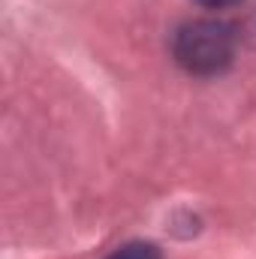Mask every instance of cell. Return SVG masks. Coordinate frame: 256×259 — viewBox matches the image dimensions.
<instances>
[{
  "mask_svg": "<svg viewBox=\"0 0 256 259\" xmlns=\"http://www.w3.org/2000/svg\"><path fill=\"white\" fill-rule=\"evenodd\" d=\"M172 55L190 75H220L235 58V33L217 18H196L175 30Z\"/></svg>",
  "mask_w": 256,
  "mask_h": 259,
  "instance_id": "cell-1",
  "label": "cell"
},
{
  "mask_svg": "<svg viewBox=\"0 0 256 259\" xmlns=\"http://www.w3.org/2000/svg\"><path fill=\"white\" fill-rule=\"evenodd\" d=\"M106 259H160V250L148 241H130L124 247H118L115 253H109Z\"/></svg>",
  "mask_w": 256,
  "mask_h": 259,
  "instance_id": "cell-2",
  "label": "cell"
},
{
  "mask_svg": "<svg viewBox=\"0 0 256 259\" xmlns=\"http://www.w3.org/2000/svg\"><path fill=\"white\" fill-rule=\"evenodd\" d=\"M202 6L208 9H223V6H232V3H241V0H199Z\"/></svg>",
  "mask_w": 256,
  "mask_h": 259,
  "instance_id": "cell-3",
  "label": "cell"
}]
</instances>
